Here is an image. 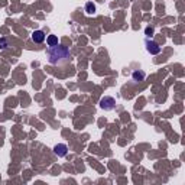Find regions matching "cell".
Masks as SVG:
<instances>
[{"mask_svg": "<svg viewBox=\"0 0 185 185\" xmlns=\"http://www.w3.org/2000/svg\"><path fill=\"white\" fill-rule=\"evenodd\" d=\"M46 58H48V62L51 65H65L71 61V52H70V48L62 44H58L55 46H49L46 49Z\"/></svg>", "mask_w": 185, "mask_h": 185, "instance_id": "6da1fadb", "label": "cell"}, {"mask_svg": "<svg viewBox=\"0 0 185 185\" xmlns=\"http://www.w3.org/2000/svg\"><path fill=\"white\" fill-rule=\"evenodd\" d=\"M100 109L104 110V112H112L116 109V100L110 97V96H104L103 99L100 100Z\"/></svg>", "mask_w": 185, "mask_h": 185, "instance_id": "7a4b0ae2", "label": "cell"}, {"mask_svg": "<svg viewBox=\"0 0 185 185\" xmlns=\"http://www.w3.org/2000/svg\"><path fill=\"white\" fill-rule=\"evenodd\" d=\"M145 48H146V51H148V54H151V55H158L162 51V48H161V45H159L158 42L149 39V38L145 41Z\"/></svg>", "mask_w": 185, "mask_h": 185, "instance_id": "3957f363", "label": "cell"}, {"mask_svg": "<svg viewBox=\"0 0 185 185\" xmlns=\"http://www.w3.org/2000/svg\"><path fill=\"white\" fill-rule=\"evenodd\" d=\"M145 78H146V73L145 71H142V70H135V71L132 73V81L135 83V84L145 81Z\"/></svg>", "mask_w": 185, "mask_h": 185, "instance_id": "277c9868", "label": "cell"}, {"mask_svg": "<svg viewBox=\"0 0 185 185\" xmlns=\"http://www.w3.org/2000/svg\"><path fill=\"white\" fill-rule=\"evenodd\" d=\"M54 153L58 156V158H64L67 153H68V148L64 143H58V145L54 148Z\"/></svg>", "mask_w": 185, "mask_h": 185, "instance_id": "5b68a950", "label": "cell"}, {"mask_svg": "<svg viewBox=\"0 0 185 185\" xmlns=\"http://www.w3.org/2000/svg\"><path fill=\"white\" fill-rule=\"evenodd\" d=\"M32 41L35 42V44H42L44 41H45V38H46V35H45V32L44 31H41V29H38V31H35V32L32 33Z\"/></svg>", "mask_w": 185, "mask_h": 185, "instance_id": "8992f818", "label": "cell"}, {"mask_svg": "<svg viewBox=\"0 0 185 185\" xmlns=\"http://www.w3.org/2000/svg\"><path fill=\"white\" fill-rule=\"evenodd\" d=\"M84 10H86V13L88 15V16H91V15L96 13L97 7H96V5H94L92 2H87V3H86V7H84Z\"/></svg>", "mask_w": 185, "mask_h": 185, "instance_id": "52a82bcc", "label": "cell"}, {"mask_svg": "<svg viewBox=\"0 0 185 185\" xmlns=\"http://www.w3.org/2000/svg\"><path fill=\"white\" fill-rule=\"evenodd\" d=\"M46 44H48V46L58 45V36H55V35H49V36L46 38Z\"/></svg>", "mask_w": 185, "mask_h": 185, "instance_id": "ba28073f", "label": "cell"}, {"mask_svg": "<svg viewBox=\"0 0 185 185\" xmlns=\"http://www.w3.org/2000/svg\"><path fill=\"white\" fill-rule=\"evenodd\" d=\"M9 48V41L6 38H0V49H7Z\"/></svg>", "mask_w": 185, "mask_h": 185, "instance_id": "9c48e42d", "label": "cell"}, {"mask_svg": "<svg viewBox=\"0 0 185 185\" xmlns=\"http://www.w3.org/2000/svg\"><path fill=\"white\" fill-rule=\"evenodd\" d=\"M153 32H155V29L153 28H146V36L149 38V36H152Z\"/></svg>", "mask_w": 185, "mask_h": 185, "instance_id": "30bf717a", "label": "cell"}]
</instances>
